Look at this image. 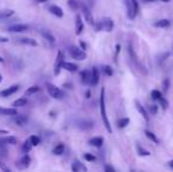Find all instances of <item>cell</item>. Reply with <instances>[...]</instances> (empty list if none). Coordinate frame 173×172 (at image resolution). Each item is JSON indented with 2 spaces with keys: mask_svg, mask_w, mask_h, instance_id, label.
I'll return each instance as SVG.
<instances>
[{
  "mask_svg": "<svg viewBox=\"0 0 173 172\" xmlns=\"http://www.w3.org/2000/svg\"><path fill=\"white\" fill-rule=\"evenodd\" d=\"M100 114H102V119L104 121V125L106 127L108 133H112V127L110 124V120L107 118V113H106V104H105V90L102 89L100 91Z\"/></svg>",
  "mask_w": 173,
  "mask_h": 172,
  "instance_id": "obj_1",
  "label": "cell"
},
{
  "mask_svg": "<svg viewBox=\"0 0 173 172\" xmlns=\"http://www.w3.org/2000/svg\"><path fill=\"white\" fill-rule=\"evenodd\" d=\"M126 8H127V17L133 20L139 13V2L137 0H125Z\"/></svg>",
  "mask_w": 173,
  "mask_h": 172,
  "instance_id": "obj_2",
  "label": "cell"
},
{
  "mask_svg": "<svg viewBox=\"0 0 173 172\" xmlns=\"http://www.w3.org/2000/svg\"><path fill=\"white\" fill-rule=\"evenodd\" d=\"M46 90H47L50 97H52L54 99H63L64 98V92L59 87H57L55 85H53V84H46Z\"/></svg>",
  "mask_w": 173,
  "mask_h": 172,
  "instance_id": "obj_3",
  "label": "cell"
},
{
  "mask_svg": "<svg viewBox=\"0 0 173 172\" xmlns=\"http://www.w3.org/2000/svg\"><path fill=\"white\" fill-rule=\"evenodd\" d=\"M68 52H70V54H71V57L73 59H77V60H85L86 57H87L85 50L78 47V46H71L70 50H68Z\"/></svg>",
  "mask_w": 173,
  "mask_h": 172,
  "instance_id": "obj_4",
  "label": "cell"
},
{
  "mask_svg": "<svg viewBox=\"0 0 173 172\" xmlns=\"http://www.w3.org/2000/svg\"><path fill=\"white\" fill-rule=\"evenodd\" d=\"M80 10H81L84 18H85V20L87 21V24L92 25V26L96 24V21H94V19H93V15H92V12L90 11V8L86 6L85 4H83V2L80 4Z\"/></svg>",
  "mask_w": 173,
  "mask_h": 172,
  "instance_id": "obj_5",
  "label": "cell"
},
{
  "mask_svg": "<svg viewBox=\"0 0 173 172\" xmlns=\"http://www.w3.org/2000/svg\"><path fill=\"white\" fill-rule=\"evenodd\" d=\"M30 30V26L25 24H14L7 27V31L11 33H24Z\"/></svg>",
  "mask_w": 173,
  "mask_h": 172,
  "instance_id": "obj_6",
  "label": "cell"
},
{
  "mask_svg": "<svg viewBox=\"0 0 173 172\" xmlns=\"http://www.w3.org/2000/svg\"><path fill=\"white\" fill-rule=\"evenodd\" d=\"M63 63H64V52L58 51L57 59H55V63H54V74L55 76H58L60 73V70L63 68Z\"/></svg>",
  "mask_w": 173,
  "mask_h": 172,
  "instance_id": "obj_7",
  "label": "cell"
},
{
  "mask_svg": "<svg viewBox=\"0 0 173 172\" xmlns=\"http://www.w3.org/2000/svg\"><path fill=\"white\" fill-rule=\"evenodd\" d=\"M102 23V31H106V32H112L114 27V23L111 18H104L100 20Z\"/></svg>",
  "mask_w": 173,
  "mask_h": 172,
  "instance_id": "obj_8",
  "label": "cell"
},
{
  "mask_svg": "<svg viewBox=\"0 0 173 172\" xmlns=\"http://www.w3.org/2000/svg\"><path fill=\"white\" fill-rule=\"evenodd\" d=\"M18 143L17 137L14 136H7V137H0V146H6V145H15Z\"/></svg>",
  "mask_w": 173,
  "mask_h": 172,
  "instance_id": "obj_9",
  "label": "cell"
},
{
  "mask_svg": "<svg viewBox=\"0 0 173 172\" xmlns=\"http://www.w3.org/2000/svg\"><path fill=\"white\" fill-rule=\"evenodd\" d=\"M18 91H19V85H12V86H10V87H7V89L0 91V97L6 98V97H10V95H14V93L18 92Z\"/></svg>",
  "mask_w": 173,
  "mask_h": 172,
  "instance_id": "obj_10",
  "label": "cell"
},
{
  "mask_svg": "<svg viewBox=\"0 0 173 172\" xmlns=\"http://www.w3.org/2000/svg\"><path fill=\"white\" fill-rule=\"evenodd\" d=\"M48 11H50L51 14H53L54 17H57V18H63L64 17V11L58 5H51L48 7Z\"/></svg>",
  "mask_w": 173,
  "mask_h": 172,
  "instance_id": "obj_11",
  "label": "cell"
},
{
  "mask_svg": "<svg viewBox=\"0 0 173 172\" xmlns=\"http://www.w3.org/2000/svg\"><path fill=\"white\" fill-rule=\"evenodd\" d=\"M0 114L2 116H17L18 111H17V107H0Z\"/></svg>",
  "mask_w": 173,
  "mask_h": 172,
  "instance_id": "obj_12",
  "label": "cell"
},
{
  "mask_svg": "<svg viewBox=\"0 0 173 172\" xmlns=\"http://www.w3.org/2000/svg\"><path fill=\"white\" fill-rule=\"evenodd\" d=\"M134 105H136V107H137L138 112L140 113V114H141V116L144 117V119H145L146 121H149V111H147V110H146V108H145V107H144L143 105H141V104H140V103H139L138 100L134 101Z\"/></svg>",
  "mask_w": 173,
  "mask_h": 172,
  "instance_id": "obj_13",
  "label": "cell"
},
{
  "mask_svg": "<svg viewBox=\"0 0 173 172\" xmlns=\"http://www.w3.org/2000/svg\"><path fill=\"white\" fill-rule=\"evenodd\" d=\"M84 31V23H83V19H81V15L77 14L76 17V34L77 36H80L83 33Z\"/></svg>",
  "mask_w": 173,
  "mask_h": 172,
  "instance_id": "obj_14",
  "label": "cell"
},
{
  "mask_svg": "<svg viewBox=\"0 0 173 172\" xmlns=\"http://www.w3.org/2000/svg\"><path fill=\"white\" fill-rule=\"evenodd\" d=\"M80 77H81V83L83 84H90L92 80V71H83L80 73Z\"/></svg>",
  "mask_w": 173,
  "mask_h": 172,
  "instance_id": "obj_15",
  "label": "cell"
},
{
  "mask_svg": "<svg viewBox=\"0 0 173 172\" xmlns=\"http://www.w3.org/2000/svg\"><path fill=\"white\" fill-rule=\"evenodd\" d=\"M17 42L19 44H23V45H28V46H38V42L32 39V38H18Z\"/></svg>",
  "mask_w": 173,
  "mask_h": 172,
  "instance_id": "obj_16",
  "label": "cell"
},
{
  "mask_svg": "<svg viewBox=\"0 0 173 172\" xmlns=\"http://www.w3.org/2000/svg\"><path fill=\"white\" fill-rule=\"evenodd\" d=\"M99 83V70L98 67H92V80H91V85L96 86L97 84Z\"/></svg>",
  "mask_w": 173,
  "mask_h": 172,
  "instance_id": "obj_17",
  "label": "cell"
},
{
  "mask_svg": "<svg viewBox=\"0 0 173 172\" xmlns=\"http://www.w3.org/2000/svg\"><path fill=\"white\" fill-rule=\"evenodd\" d=\"M90 145L94 146V148H102V145L104 144V138L102 137H94L90 139Z\"/></svg>",
  "mask_w": 173,
  "mask_h": 172,
  "instance_id": "obj_18",
  "label": "cell"
},
{
  "mask_svg": "<svg viewBox=\"0 0 173 172\" xmlns=\"http://www.w3.org/2000/svg\"><path fill=\"white\" fill-rule=\"evenodd\" d=\"M63 68H65L66 71L68 72H77L78 65L77 64H73V63H70V61H64L63 63Z\"/></svg>",
  "mask_w": 173,
  "mask_h": 172,
  "instance_id": "obj_19",
  "label": "cell"
},
{
  "mask_svg": "<svg viewBox=\"0 0 173 172\" xmlns=\"http://www.w3.org/2000/svg\"><path fill=\"white\" fill-rule=\"evenodd\" d=\"M13 121L18 125V126H24V125L27 123V117L17 114V116H13Z\"/></svg>",
  "mask_w": 173,
  "mask_h": 172,
  "instance_id": "obj_20",
  "label": "cell"
},
{
  "mask_svg": "<svg viewBox=\"0 0 173 172\" xmlns=\"http://www.w3.org/2000/svg\"><path fill=\"white\" fill-rule=\"evenodd\" d=\"M19 164L21 165V167L23 169H25V167H28L31 164V157L28 156V154L25 153L23 157H21V159L19 160Z\"/></svg>",
  "mask_w": 173,
  "mask_h": 172,
  "instance_id": "obj_21",
  "label": "cell"
},
{
  "mask_svg": "<svg viewBox=\"0 0 173 172\" xmlns=\"http://www.w3.org/2000/svg\"><path fill=\"white\" fill-rule=\"evenodd\" d=\"M170 20L168 19H160V20H158V21H155L154 23V27H158V29H166L170 26Z\"/></svg>",
  "mask_w": 173,
  "mask_h": 172,
  "instance_id": "obj_22",
  "label": "cell"
},
{
  "mask_svg": "<svg viewBox=\"0 0 173 172\" xmlns=\"http://www.w3.org/2000/svg\"><path fill=\"white\" fill-rule=\"evenodd\" d=\"M42 37L45 38V40H47L48 42H51V44H54L55 42V38H54V36L51 33V31H47V30H44L41 32Z\"/></svg>",
  "mask_w": 173,
  "mask_h": 172,
  "instance_id": "obj_23",
  "label": "cell"
},
{
  "mask_svg": "<svg viewBox=\"0 0 173 172\" xmlns=\"http://www.w3.org/2000/svg\"><path fill=\"white\" fill-rule=\"evenodd\" d=\"M13 14H14V11L10 10V8H7V10H0V19H7L10 18V17H12Z\"/></svg>",
  "mask_w": 173,
  "mask_h": 172,
  "instance_id": "obj_24",
  "label": "cell"
},
{
  "mask_svg": "<svg viewBox=\"0 0 173 172\" xmlns=\"http://www.w3.org/2000/svg\"><path fill=\"white\" fill-rule=\"evenodd\" d=\"M72 170L78 172V171H86L87 169H86V167H85V166H84L80 161H78L77 160V161H74V163L72 164Z\"/></svg>",
  "mask_w": 173,
  "mask_h": 172,
  "instance_id": "obj_25",
  "label": "cell"
},
{
  "mask_svg": "<svg viewBox=\"0 0 173 172\" xmlns=\"http://www.w3.org/2000/svg\"><path fill=\"white\" fill-rule=\"evenodd\" d=\"M27 104V99L26 98H19L17 100H14L12 103V106L14 107H23Z\"/></svg>",
  "mask_w": 173,
  "mask_h": 172,
  "instance_id": "obj_26",
  "label": "cell"
},
{
  "mask_svg": "<svg viewBox=\"0 0 173 172\" xmlns=\"http://www.w3.org/2000/svg\"><path fill=\"white\" fill-rule=\"evenodd\" d=\"M64 151H65V145L64 144H58L55 148H53V154H55V156H60V154L64 153Z\"/></svg>",
  "mask_w": 173,
  "mask_h": 172,
  "instance_id": "obj_27",
  "label": "cell"
},
{
  "mask_svg": "<svg viewBox=\"0 0 173 172\" xmlns=\"http://www.w3.org/2000/svg\"><path fill=\"white\" fill-rule=\"evenodd\" d=\"M78 126L80 127V129H83V130H90L93 127V123H91V121H86V120H84V121H80Z\"/></svg>",
  "mask_w": 173,
  "mask_h": 172,
  "instance_id": "obj_28",
  "label": "cell"
},
{
  "mask_svg": "<svg viewBox=\"0 0 173 172\" xmlns=\"http://www.w3.org/2000/svg\"><path fill=\"white\" fill-rule=\"evenodd\" d=\"M32 148H33V144L31 143L30 138H28V139L25 140L24 144H23V151H24L25 153H27V152H30L31 150H32Z\"/></svg>",
  "mask_w": 173,
  "mask_h": 172,
  "instance_id": "obj_29",
  "label": "cell"
},
{
  "mask_svg": "<svg viewBox=\"0 0 173 172\" xmlns=\"http://www.w3.org/2000/svg\"><path fill=\"white\" fill-rule=\"evenodd\" d=\"M80 4L81 2H79L78 0H68L67 1V5L70 6V8L74 10V11H77L78 8H80Z\"/></svg>",
  "mask_w": 173,
  "mask_h": 172,
  "instance_id": "obj_30",
  "label": "cell"
},
{
  "mask_svg": "<svg viewBox=\"0 0 173 172\" xmlns=\"http://www.w3.org/2000/svg\"><path fill=\"white\" fill-rule=\"evenodd\" d=\"M145 136L149 138V140H152L153 143H155V144H159V139L157 138V136H155L153 132H149V131H145Z\"/></svg>",
  "mask_w": 173,
  "mask_h": 172,
  "instance_id": "obj_31",
  "label": "cell"
},
{
  "mask_svg": "<svg viewBox=\"0 0 173 172\" xmlns=\"http://www.w3.org/2000/svg\"><path fill=\"white\" fill-rule=\"evenodd\" d=\"M128 124H130V119L128 118H120L118 120V127H120V129H124Z\"/></svg>",
  "mask_w": 173,
  "mask_h": 172,
  "instance_id": "obj_32",
  "label": "cell"
},
{
  "mask_svg": "<svg viewBox=\"0 0 173 172\" xmlns=\"http://www.w3.org/2000/svg\"><path fill=\"white\" fill-rule=\"evenodd\" d=\"M161 97H162V93H161L160 91H158V90H153V91L151 92V98H152L153 100H159Z\"/></svg>",
  "mask_w": 173,
  "mask_h": 172,
  "instance_id": "obj_33",
  "label": "cell"
},
{
  "mask_svg": "<svg viewBox=\"0 0 173 172\" xmlns=\"http://www.w3.org/2000/svg\"><path fill=\"white\" fill-rule=\"evenodd\" d=\"M38 91H39V87H38V86H31V87H28V89L25 91V95H36Z\"/></svg>",
  "mask_w": 173,
  "mask_h": 172,
  "instance_id": "obj_34",
  "label": "cell"
},
{
  "mask_svg": "<svg viewBox=\"0 0 173 172\" xmlns=\"http://www.w3.org/2000/svg\"><path fill=\"white\" fill-rule=\"evenodd\" d=\"M137 152L139 156H149V152L147 151V150H145V148H143L139 144H137Z\"/></svg>",
  "mask_w": 173,
  "mask_h": 172,
  "instance_id": "obj_35",
  "label": "cell"
},
{
  "mask_svg": "<svg viewBox=\"0 0 173 172\" xmlns=\"http://www.w3.org/2000/svg\"><path fill=\"white\" fill-rule=\"evenodd\" d=\"M102 71H104V73H105L106 76H108V77L113 74V68H112V67H111L110 65L104 66V67H102Z\"/></svg>",
  "mask_w": 173,
  "mask_h": 172,
  "instance_id": "obj_36",
  "label": "cell"
},
{
  "mask_svg": "<svg viewBox=\"0 0 173 172\" xmlns=\"http://www.w3.org/2000/svg\"><path fill=\"white\" fill-rule=\"evenodd\" d=\"M30 140H31V143L33 144V146H37V145L40 144V138H39L38 136H31Z\"/></svg>",
  "mask_w": 173,
  "mask_h": 172,
  "instance_id": "obj_37",
  "label": "cell"
},
{
  "mask_svg": "<svg viewBox=\"0 0 173 172\" xmlns=\"http://www.w3.org/2000/svg\"><path fill=\"white\" fill-rule=\"evenodd\" d=\"M158 101L160 103V105L162 106V108H164V110H166L167 107H168V101H167L166 99L164 98V97H161V98H160V99H159Z\"/></svg>",
  "mask_w": 173,
  "mask_h": 172,
  "instance_id": "obj_38",
  "label": "cell"
},
{
  "mask_svg": "<svg viewBox=\"0 0 173 172\" xmlns=\"http://www.w3.org/2000/svg\"><path fill=\"white\" fill-rule=\"evenodd\" d=\"M168 86H170V80L165 78L164 79V82H162V87H164V93H166L167 91H168Z\"/></svg>",
  "mask_w": 173,
  "mask_h": 172,
  "instance_id": "obj_39",
  "label": "cell"
},
{
  "mask_svg": "<svg viewBox=\"0 0 173 172\" xmlns=\"http://www.w3.org/2000/svg\"><path fill=\"white\" fill-rule=\"evenodd\" d=\"M170 55H171V53H170V52H165V53H164V54H162V55L160 57V59L158 60V63H159V64L161 65V64H162V63H164V61L166 60V58H168Z\"/></svg>",
  "mask_w": 173,
  "mask_h": 172,
  "instance_id": "obj_40",
  "label": "cell"
},
{
  "mask_svg": "<svg viewBox=\"0 0 173 172\" xmlns=\"http://www.w3.org/2000/svg\"><path fill=\"white\" fill-rule=\"evenodd\" d=\"M84 158L87 160V161H94L96 160V157L91 153H85L84 154Z\"/></svg>",
  "mask_w": 173,
  "mask_h": 172,
  "instance_id": "obj_41",
  "label": "cell"
},
{
  "mask_svg": "<svg viewBox=\"0 0 173 172\" xmlns=\"http://www.w3.org/2000/svg\"><path fill=\"white\" fill-rule=\"evenodd\" d=\"M149 111L152 114H157V112H158V106L157 105H151V106H149Z\"/></svg>",
  "mask_w": 173,
  "mask_h": 172,
  "instance_id": "obj_42",
  "label": "cell"
},
{
  "mask_svg": "<svg viewBox=\"0 0 173 172\" xmlns=\"http://www.w3.org/2000/svg\"><path fill=\"white\" fill-rule=\"evenodd\" d=\"M0 169H1L2 171H5V172H11V169H10V167H8L7 165H5V164H4L1 160H0Z\"/></svg>",
  "mask_w": 173,
  "mask_h": 172,
  "instance_id": "obj_43",
  "label": "cell"
},
{
  "mask_svg": "<svg viewBox=\"0 0 173 172\" xmlns=\"http://www.w3.org/2000/svg\"><path fill=\"white\" fill-rule=\"evenodd\" d=\"M105 171H111V172H114V169L112 166L110 165H105Z\"/></svg>",
  "mask_w": 173,
  "mask_h": 172,
  "instance_id": "obj_44",
  "label": "cell"
},
{
  "mask_svg": "<svg viewBox=\"0 0 173 172\" xmlns=\"http://www.w3.org/2000/svg\"><path fill=\"white\" fill-rule=\"evenodd\" d=\"M80 46H81L83 50H86V44H85L84 42H80Z\"/></svg>",
  "mask_w": 173,
  "mask_h": 172,
  "instance_id": "obj_45",
  "label": "cell"
},
{
  "mask_svg": "<svg viewBox=\"0 0 173 172\" xmlns=\"http://www.w3.org/2000/svg\"><path fill=\"white\" fill-rule=\"evenodd\" d=\"M168 166H170V167H171V169L173 170V159L168 161Z\"/></svg>",
  "mask_w": 173,
  "mask_h": 172,
  "instance_id": "obj_46",
  "label": "cell"
},
{
  "mask_svg": "<svg viewBox=\"0 0 173 172\" xmlns=\"http://www.w3.org/2000/svg\"><path fill=\"white\" fill-rule=\"evenodd\" d=\"M143 2H155L157 0H141Z\"/></svg>",
  "mask_w": 173,
  "mask_h": 172,
  "instance_id": "obj_47",
  "label": "cell"
},
{
  "mask_svg": "<svg viewBox=\"0 0 173 172\" xmlns=\"http://www.w3.org/2000/svg\"><path fill=\"white\" fill-rule=\"evenodd\" d=\"M37 1H38V2H40V4H41V2H46V1H48V0H37Z\"/></svg>",
  "mask_w": 173,
  "mask_h": 172,
  "instance_id": "obj_48",
  "label": "cell"
},
{
  "mask_svg": "<svg viewBox=\"0 0 173 172\" xmlns=\"http://www.w3.org/2000/svg\"><path fill=\"white\" fill-rule=\"evenodd\" d=\"M86 97H87V98H90V91H87V92H86Z\"/></svg>",
  "mask_w": 173,
  "mask_h": 172,
  "instance_id": "obj_49",
  "label": "cell"
},
{
  "mask_svg": "<svg viewBox=\"0 0 173 172\" xmlns=\"http://www.w3.org/2000/svg\"><path fill=\"white\" fill-rule=\"evenodd\" d=\"M160 1H162V2H168L170 0H160Z\"/></svg>",
  "mask_w": 173,
  "mask_h": 172,
  "instance_id": "obj_50",
  "label": "cell"
},
{
  "mask_svg": "<svg viewBox=\"0 0 173 172\" xmlns=\"http://www.w3.org/2000/svg\"><path fill=\"white\" fill-rule=\"evenodd\" d=\"M1 82H2V76L0 74V83H1Z\"/></svg>",
  "mask_w": 173,
  "mask_h": 172,
  "instance_id": "obj_51",
  "label": "cell"
},
{
  "mask_svg": "<svg viewBox=\"0 0 173 172\" xmlns=\"http://www.w3.org/2000/svg\"><path fill=\"white\" fill-rule=\"evenodd\" d=\"M2 61H4V59H2L1 57H0V63H2Z\"/></svg>",
  "mask_w": 173,
  "mask_h": 172,
  "instance_id": "obj_52",
  "label": "cell"
}]
</instances>
